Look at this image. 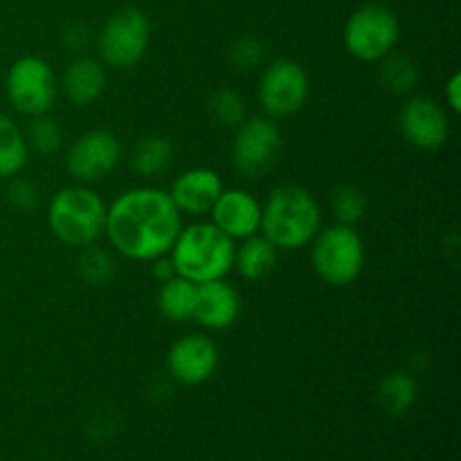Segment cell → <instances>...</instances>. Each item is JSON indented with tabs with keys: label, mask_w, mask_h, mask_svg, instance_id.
Returning a JSON list of instances; mask_svg holds the SVG:
<instances>
[{
	"label": "cell",
	"mask_w": 461,
	"mask_h": 461,
	"mask_svg": "<svg viewBox=\"0 0 461 461\" xmlns=\"http://www.w3.org/2000/svg\"><path fill=\"white\" fill-rule=\"evenodd\" d=\"M322 210L313 194L300 185H282L273 189L261 205L259 232L277 250H297L309 246L320 232Z\"/></svg>",
	"instance_id": "cell-2"
},
{
	"label": "cell",
	"mask_w": 461,
	"mask_h": 461,
	"mask_svg": "<svg viewBox=\"0 0 461 461\" xmlns=\"http://www.w3.org/2000/svg\"><path fill=\"white\" fill-rule=\"evenodd\" d=\"M174 162V147L165 135H144L133 144L129 156V167L142 178L162 176Z\"/></svg>",
	"instance_id": "cell-19"
},
{
	"label": "cell",
	"mask_w": 461,
	"mask_h": 461,
	"mask_svg": "<svg viewBox=\"0 0 461 461\" xmlns=\"http://www.w3.org/2000/svg\"><path fill=\"white\" fill-rule=\"evenodd\" d=\"M219 367V349L214 340L203 333H187L169 347L167 372L183 385H201L210 381Z\"/></svg>",
	"instance_id": "cell-13"
},
{
	"label": "cell",
	"mask_w": 461,
	"mask_h": 461,
	"mask_svg": "<svg viewBox=\"0 0 461 461\" xmlns=\"http://www.w3.org/2000/svg\"><path fill=\"white\" fill-rule=\"evenodd\" d=\"M241 313V297L237 288L225 279L196 284V309L194 320L210 331H223L232 327Z\"/></svg>",
	"instance_id": "cell-16"
},
{
	"label": "cell",
	"mask_w": 461,
	"mask_h": 461,
	"mask_svg": "<svg viewBox=\"0 0 461 461\" xmlns=\"http://www.w3.org/2000/svg\"><path fill=\"white\" fill-rule=\"evenodd\" d=\"M158 306H160V313L171 322L192 320L194 309H196V284L180 275L167 279L158 293Z\"/></svg>",
	"instance_id": "cell-21"
},
{
	"label": "cell",
	"mask_w": 461,
	"mask_h": 461,
	"mask_svg": "<svg viewBox=\"0 0 461 461\" xmlns=\"http://www.w3.org/2000/svg\"><path fill=\"white\" fill-rule=\"evenodd\" d=\"M212 223L230 239H248L261 230V203L246 189H223L212 207Z\"/></svg>",
	"instance_id": "cell-14"
},
{
	"label": "cell",
	"mask_w": 461,
	"mask_h": 461,
	"mask_svg": "<svg viewBox=\"0 0 461 461\" xmlns=\"http://www.w3.org/2000/svg\"><path fill=\"white\" fill-rule=\"evenodd\" d=\"M151 264H153L151 266V275L160 284L167 282V279L176 277V268H174V264H171V257L162 255V257H158V259H153Z\"/></svg>",
	"instance_id": "cell-31"
},
{
	"label": "cell",
	"mask_w": 461,
	"mask_h": 461,
	"mask_svg": "<svg viewBox=\"0 0 461 461\" xmlns=\"http://www.w3.org/2000/svg\"><path fill=\"white\" fill-rule=\"evenodd\" d=\"M25 140L27 147L34 149L36 153H41V156H52V153H57L61 149L63 131L59 126V122L45 113V115L32 117Z\"/></svg>",
	"instance_id": "cell-26"
},
{
	"label": "cell",
	"mask_w": 461,
	"mask_h": 461,
	"mask_svg": "<svg viewBox=\"0 0 461 461\" xmlns=\"http://www.w3.org/2000/svg\"><path fill=\"white\" fill-rule=\"evenodd\" d=\"M223 180L214 169L207 167H196V169H187L171 183L169 196L174 205L178 207L180 214L203 216L210 214L214 207L216 198L223 192Z\"/></svg>",
	"instance_id": "cell-15"
},
{
	"label": "cell",
	"mask_w": 461,
	"mask_h": 461,
	"mask_svg": "<svg viewBox=\"0 0 461 461\" xmlns=\"http://www.w3.org/2000/svg\"><path fill=\"white\" fill-rule=\"evenodd\" d=\"M151 43V23L138 7H124L113 14L102 27L97 39V52L102 63L115 70H129L138 66Z\"/></svg>",
	"instance_id": "cell-6"
},
{
	"label": "cell",
	"mask_w": 461,
	"mask_h": 461,
	"mask_svg": "<svg viewBox=\"0 0 461 461\" xmlns=\"http://www.w3.org/2000/svg\"><path fill=\"white\" fill-rule=\"evenodd\" d=\"M207 113L214 120V124L234 129L246 120V102L237 90L219 88L207 99Z\"/></svg>",
	"instance_id": "cell-25"
},
{
	"label": "cell",
	"mask_w": 461,
	"mask_h": 461,
	"mask_svg": "<svg viewBox=\"0 0 461 461\" xmlns=\"http://www.w3.org/2000/svg\"><path fill=\"white\" fill-rule=\"evenodd\" d=\"M259 104L266 117L284 120L302 111L309 99V75L293 59H277L268 63L259 79Z\"/></svg>",
	"instance_id": "cell-10"
},
{
	"label": "cell",
	"mask_w": 461,
	"mask_h": 461,
	"mask_svg": "<svg viewBox=\"0 0 461 461\" xmlns=\"http://www.w3.org/2000/svg\"><path fill=\"white\" fill-rule=\"evenodd\" d=\"M122 160V144L115 133L106 129H95L79 135L68 149L66 169L79 185L104 180L117 169Z\"/></svg>",
	"instance_id": "cell-11"
},
{
	"label": "cell",
	"mask_w": 461,
	"mask_h": 461,
	"mask_svg": "<svg viewBox=\"0 0 461 461\" xmlns=\"http://www.w3.org/2000/svg\"><path fill=\"white\" fill-rule=\"evenodd\" d=\"M234 239L214 223H192L180 230L169 255L176 275L194 284H205L223 279L234 268Z\"/></svg>",
	"instance_id": "cell-3"
},
{
	"label": "cell",
	"mask_w": 461,
	"mask_h": 461,
	"mask_svg": "<svg viewBox=\"0 0 461 461\" xmlns=\"http://www.w3.org/2000/svg\"><path fill=\"white\" fill-rule=\"evenodd\" d=\"M268 57V48L264 41L255 39V36H243L230 50V61L239 70H255Z\"/></svg>",
	"instance_id": "cell-28"
},
{
	"label": "cell",
	"mask_w": 461,
	"mask_h": 461,
	"mask_svg": "<svg viewBox=\"0 0 461 461\" xmlns=\"http://www.w3.org/2000/svg\"><path fill=\"white\" fill-rule=\"evenodd\" d=\"M378 81L385 90L394 95H408L417 88L419 84V68L405 54L390 52L381 59V70H378Z\"/></svg>",
	"instance_id": "cell-22"
},
{
	"label": "cell",
	"mask_w": 461,
	"mask_h": 461,
	"mask_svg": "<svg viewBox=\"0 0 461 461\" xmlns=\"http://www.w3.org/2000/svg\"><path fill=\"white\" fill-rule=\"evenodd\" d=\"M331 212L342 225H356L367 212V196L356 185H340L331 194Z\"/></svg>",
	"instance_id": "cell-27"
},
{
	"label": "cell",
	"mask_w": 461,
	"mask_h": 461,
	"mask_svg": "<svg viewBox=\"0 0 461 461\" xmlns=\"http://www.w3.org/2000/svg\"><path fill=\"white\" fill-rule=\"evenodd\" d=\"M399 131L403 140L421 151L444 147L450 135L446 108L432 97H412L401 106Z\"/></svg>",
	"instance_id": "cell-12"
},
{
	"label": "cell",
	"mask_w": 461,
	"mask_h": 461,
	"mask_svg": "<svg viewBox=\"0 0 461 461\" xmlns=\"http://www.w3.org/2000/svg\"><path fill=\"white\" fill-rule=\"evenodd\" d=\"M311 264L329 286H349L365 268V243L354 225L320 228L311 241Z\"/></svg>",
	"instance_id": "cell-5"
},
{
	"label": "cell",
	"mask_w": 461,
	"mask_h": 461,
	"mask_svg": "<svg viewBox=\"0 0 461 461\" xmlns=\"http://www.w3.org/2000/svg\"><path fill=\"white\" fill-rule=\"evenodd\" d=\"M63 93L75 106H90L106 90V70L97 59L79 57L63 72Z\"/></svg>",
	"instance_id": "cell-17"
},
{
	"label": "cell",
	"mask_w": 461,
	"mask_h": 461,
	"mask_svg": "<svg viewBox=\"0 0 461 461\" xmlns=\"http://www.w3.org/2000/svg\"><path fill=\"white\" fill-rule=\"evenodd\" d=\"M77 275L88 286H106L115 277V261L104 248L86 246L77 257Z\"/></svg>",
	"instance_id": "cell-24"
},
{
	"label": "cell",
	"mask_w": 461,
	"mask_h": 461,
	"mask_svg": "<svg viewBox=\"0 0 461 461\" xmlns=\"http://www.w3.org/2000/svg\"><path fill=\"white\" fill-rule=\"evenodd\" d=\"M419 396V385L410 374H387L378 385V403L392 414H401L414 405Z\"/></svg>",
	"instance_id": "cell-23"
},
{
	"label": "cell",
	"mask_w": 461,
	"mask_h": 461,
	"mask_svg": "<svg viewBox=\"0 0 461 461\" xmlns=\"http://www.w3.org/2000/svg\"><path fill=\"white\" fill-rule=\"evenodd\" d=\"M48 225L63 246L77 250L93 246L104 234L106 203L88 185L63 187L50 201Z\"/></svg>",
	"instance_id": "cell-4"
},
{
	"label": "cell",
	"mask_w": 461,
	"mask_h": 461,
	"mask_svg": "<svg viewBox=\"0 0 461 461\" xmlns=\"http://www.w3.org/2000/svg\"><path fill=\"white\" fill-rule=\"evenodd\" d=\"M282 131L270 117H250L237 126L232 162L246 178L257 180L275 169L282 156Z\"/></svg>",
	"instance_id": "cell-9"
},
{
	"label": "cell",
	"mask_w": 461,
	"mask_h": 461,
	"mask_svg": "<svg viewBox=\"0 0 461 461\" xmlns=\"http://www.w3.org/2000/svg\"><path fill=\"white\" fill-rule=\"evenodd\" d=\"M7 198L18 212H34L41 205V189L34 180L14 176L12 185L7 189Z\"/></svg>",
	"instance_id": "cell-29"
},
{
	"label": "cell",
	"mask_w": 461,
	"mask_h": 461,
	"mask_svg": "<svg viewBox=\"0 0 461 461\" xmlns=\"http://www.w3.org/2000/svg\"><path fill=\"white\" fill-rule=\"evenodd\" d=\"M277 259L279 250L264 234L243 239L241 246L234 250V268L248 282H261V279L268 277L277 266Z\"/></svg>",
	"instance_id": "cell-18"
},
{
	"label": "cell",
	"mask_w": 461,
	"mask_h": 461,
	"mask_svg": "<svg viewBox=\"0 0 461 461\" xmlns=\"http://www.w3.org/2000/svg\"><path fill=\"white\" fill-rule=\"evenodd\" d=\"M444 95H446V104H448L450 111L459 113L461 111V77H459V72H453V75L448 77V81H446V86H444Z\"/></svg>",
	"instance_id": "cell-30"
},
{
	"label": "cell",
	"mask_w": 461,
	"mask_h": 461,
	"mask_svg": "<svg viewBox=\"0 0 461 461\" xmlns=\"http://www.w3.org/2000/svg\"><path fill=\"white\" fill-rule=\"evenodd\" d=\"M30 160L25 133L9 115L0 113V180L21 174Z\"/></svg>",
	"instance_id": "cell-20"
},
{
	"label": "cell",
	"mask_w": 461,
	"mask_h": 461,
	"mask_svg": "<svg viewBox=\"0 0 461 461\" xmlns=\"http://www.w3.org/2000/svg\"><path fill=\"white\" fill-rule=\"evenodd\" d=\"M5 90L18 113L27 117L45 115L57 99V77L45 59L27 54L9 66Z\"/></svg>",
	"instance_id": "cell-8"
},
{
	"label": "cell",
	"mask_w": 461,
	"mask_h": 461,
	"mask_svg": "<svg viewBox=\"0 0 461 461\" xmlns=\"http://www.w3.org/2000/svg\"><path fill=\"white\" fill-rule=\"evenodd\" d=\"M401 36L399 18L383 5H365L356 9L345 25V48L354 59L374 63L396 48Z\"/></svg>",
	"instance_id": "cell-7"
},
{
	"label": "cell",
	"mask_w": 461,
	"mask_h": 461,
	"mask_svg": "<svg viewBox=\"0 0 461 461\" xmlns=\"http://www.w3.org/2000/svg\"><path fill=\"white\" fill-rule=\"evenodd\" d=\"M178 207L169 192L156 187H133L106 207L108 241L120 255L133 261H153L169 255L183 230Z\"/></svg>",
	"instance_id": "cell-1"
}]
</instances>
